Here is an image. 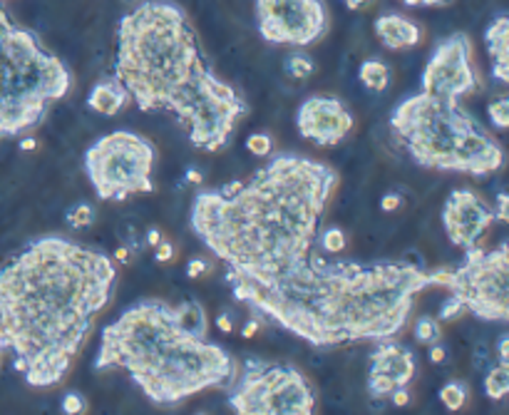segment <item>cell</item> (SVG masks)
<instances>
[{"mask_svg": "<svg viewBox=\"0 0 509 415\" xmlns=\"http://www.w3.org/2000/svg\"><path fill=\"white\" fill-rule=\"evenodd\" d=\"M335 187L331 165L281 152L246 180L197 191L189 226L226 267V284L246 303L309 261Z\"/></svg>", "mask_w": 509, "mask_h": 415, "instance_id": "1", "label": "cell"}, {"mask_svg": "<svg viewBox=\"0 0 509 415\" xmlns=\"http://www.w3.org/2000/svg\"><path fill=\"white\" fill-rule=\"evenodd\" d=\"M117 258L40 236L0 269V346L30 388H55L112 301Z\"/></svg>", "mask_w": 509, "mask_h": 415, "instance_id": "2", "label": "cell"}, {"mask_svg": "<svg viewBox=\"0 0 509 415\" xmlns=\"http://www.w3.org/2000/svg\"><path fill=\"white\" fill-rule=\"evenodd\" d=\"M115 80L142 113L172 114L199 152H219L249 114L242 92L201 53L187 11L172 0H142L117 28Z\"/></svg>", "mask_w": 509, "mask_h": 415, "instance_id": "3", "label": "cell"}, {"mask_svg": "<svg viewBox=\"0 0 509 415\" xmlns=\"http://www.w3.org/2000/svg\"><path fill=\"white\" fill-rule=\"evenodd\" d=\"M430 286V271L408 261L355 264L310 254L281 286L246 306L310 346H341L398 336L415 296Z\"/></svg>", "mask_w": 509, "mask_h": 415, "instance_id": "4", "label": "cell"}, {"mask_svg": "<svg viewBox=\"0 0 509 415\" xmlns=\"http://www.w3.org/2000/svg\"><path fill=\"white\" fill-rule=\"evenodd\" d=\"M207 314L197 301L172 306L140 301L102 331L92 368H123L155 405H179L209 388H229L233 356L207 338Z\"/></svg>", "mask_w": 509, "mask_h": 415, "instance_id": "5", "label": "cell"}, {"mask_svg": "<svg viewBox=\"0 0 509 415\" xmlns=\"http://www.w3.org/2000/svg\"><path fill=\"white\" fill-rule=\"evenodd\" d=\"M390 130L420 167L488 177L505 165V149L460 100L418 92L395 105Z\"/></svg>", "mask_w": 509, "mask_h": 415, "instance_id": "6", "label": "cell"}, {"mask_svg": "<svg viewBox=\"0 0 509 415\" xmlns=\"http://www.w3.org/2000/svg\"><path fill=\"white\" fill-rule=\"evenodd\" d=\"M70 88L65 63L47 53L33 30L13 23L0 3V140L35 130Z\"/></svg>", "mask_w": 509, "mask_h": 415, "instance_id": "7", "label": "cell"}, {"mask_svg": "<svg viewBox=\"0 0 509 415\" xmlns=\"http://www.w3.org/2000/svg\"><path fill=\"white\" fill-rule=\"evenodd\" d=\"M157 149L147 137L117 130L100 137L85 152V172L95 194L105 202H124L132 194L155 191Z\"/></svg>", "mask_w": 509, "mask_h": 415, "instance_id": "8", "label": "cell"}, {"mask_svg": "<svg viewBox=\"0 0 509 415\" xmlns=\"http://www.w3.org/2000/svg\"><path fill=\"white\" fill-rule=\"evenodd\" d=\"M507 269L509 247L497 249H467L465 258L457 269L432 271V286H445L453 296L465 303V309L482 321L509 318L507 299Z\"/></svg>", "mask_w": 509, "mask_h": 415, "instance_id": "9", "label": "cell"}, {"mask_svg": "<svg viewBox=\"0 0 509 415\" xmlns=\"http://www.w3.org/2000/svg\"><path fill=\"white\" fill-rule=\"evenodd\" d=\"M229 393V408L239 415H310L316 413V393L309 378L293 366L246 360Z\"/></svg>", "mask_w": 509, "mask_h": 415, "instance_id": "10", "label": "cell"}, {"mask_svg": "<svg viewBox=\"0 0 509 415\" xmlns=\"http://www.w3.org/2000/svg\"><path fill=\"white\" fill-rule=\"evenodd\" d=\"M256 25L271 46H310L328 33L323 0H254Z\"/></svg>", "mask_w": 509, "mask_h": 415, "instance_id": "11", "label": "cell"}, {"mask_svg": "<svg viewBox=\"0 0 509 415\" xmlns=\"http://www.w3.org/2000/svg\"><path fill=\"white\" fill-rule=\"evenodd\" d=\"M422 92H430L445 100H462L479 88V78L472 65V43L470 35L453 33L440 40L432 50L420 78Z\"/></svg>", "mask_w": 509, "mask_h": 415, "instance_id": "12", "label": "cell"}, {"mask_svg": "<svg viewBox=\"0 0 509 415\" xmlns=\"http://www.w3.org/2000/svg\"><path fill=\"white\" fill-rule=\"evenodd\" d=\"M353 114L338 97L313 95L301 102L296 113V127L303 140L318 147H338L353 130Z\"/></svg>", "mask_w": 509, "mask_h": 415, "instance_id": "13", "label": "cell"}, {"mask_svg": "<svg viewBox=\"0 0 509 415\" xmlns=\"http://www.w3.org/2000/svg\"><path fill=\"white\" fill-rule=\"evenodd\" d=\"M495 224V212L472 190H454L443 209V226L450 244L457 249H472L489 226Z\"/></svg>", "mask_w": 509, "mask_h": 415, "instance_id": "14", "label": "cell"}, {"mask_svg": "<svg viewBox=\"0 0 509 415\" xmlns=\"http://www.w3.org/2000/svg\"><path fill=\"white\" fill-rule=\"evenodd\" d=\"M415 353L403 343L390 338H380L370 353V370H368V393L373 401L387 398L390 393L408 385L415 378Z\"/></svg>", "mask_w": 509, "mask_h": 415, "instance_id": "15", "label": "cell"}, {"mask_svg": "<svg viewBox=\"0 0 509 415\" xmlns=\"http://www.w3.org/2000/svg\"><path fill=\"white\" fill-rule=\"evenodd\" d=\"M378 40L387 47V50H408L415 47L422 40V30L412 23L410 18L400 15V13H383L378 15L376 23Z\"/></svg>", "mask_w": 509, "mask_h": 415, "instance_id": "16", "label": "cell"}, {"mask_svg": "<svg viewBox=\"0 0 509 415\" xmlns=\"http://www.w3.org/2000/svg\"><path fill=\"white\" fill-rule=\"evenodd\" d=\"M485 46L492 57V78L507 85L509 82V18L499 13L485 30Z\"/></svg>", "mask_w": 509, "mask_h": 415, "instance_id": "17", "label": "cell"}, {"mask_svg": "<svg viewBox=\"0 0 509 415\" xmlns=\"http://www.w3.org/2000/svg\"><path fill=\"white\" fill-rule=\"evenodd\" d=\"M130 100L132 97L120 80H102L98 85H92L88 95V107L102 117H112V114L123 113Z\"/></svg>", "mask_w": 509, "mask_h": 415, "instance_id": "18", "label": "cell"}, {"mask_svg": "<svg viewBox=\"0 0 509 415\" xmlns=\"http://www.w3.org/2000/svg\"><path fill=\"white\" fill-rule=\"evenodd\" d=\"M358 80L370 92H383L390 85V70L383 60H366L358 70Z\"/></svg>", "mask_w": 509, "mask_h": 415, "instance_id": "19", "label": "cell"}, {"mask_svg": "<svg viewBox=\"0 0 509 415\" xmlns=\"http://www.w3.org/2000/svg\"><path fill=\"white\" fill-rule=\"evenodd\" d=\"M509 393V366L489 368L485 376V395L489 401H505Z\"/></svg>", "mask_w": 509, "mask_h": 415, "instance_id": "20", "label": "cell"}, {"mask_svg": "<svg viewBox=\"0 0 509 415\" xmlns=\"http://www.w3.org/2000/svg\"><path fill=\"white\" fill-rule=\"evenodd\" d=\"M412 336L418 343L422 346H432V343H437L440 338H443V326H440V318H435V316H422L418 318V324L412 328Z\"/></svg>", "mask_w": 509, "mask_h": 415, "instance_id": "21", "label": "cell"}, {"mask_svg": "<svg viewBox=\"0 0 509 415\" xmlns=\"http://www.w3.org/2000/svg\"><path fill=\"white\" fill-rule=\"evenodd\" d=\"M284 70H286L288 78L309 80L316 72V63L306 53H291L284 63Z\"/></svg>", "mask_w": 509, "mask_h": 415, "instance_id": "22", "label": "cell"}, {"mask_svg": "<svg viewBox=\"0 0 509 415\" xmlns=\"http://www.w3.org/2000/svg\"><path fill=\"white\" fill-rule=\"evenodd\" d=\"M440 403L447 408V411H460L462 405L467 403V385L460 381H450L445 383L440 388Z\"/></svg>", "mask_w": 509, "mask_h": 415, "instance_id": "23", "label": "cell"}, {"mask_svg": "<svg viewBox=\"0 0 509 415\" xmlns=\"http://www.w3.org/2000/svg\"><path fill=\"white\" fill-rule=\"evenodd\" d=\"M95 222V209H92V204H78V207H72L70 212H67V224L72 226V229H85Z\"/></svg>", "mask_w": 509, "mask_h": 415, "instance_id": "24", "label": "cell"}, {"mask_svg": "<svg viewBox=\"0 0 509 415\" xmlns=\"http://www.w3.org/2000/svg\"><path fill=\"white\" fill-rule=\"evenodd\" d=\"M246 149L256 155V157H268L274 152V140L266 135V132H254L246 140Z\"/></svg>", "mask_w": 509, "mask_h": 415, "instance_id": "25", "label": "cell"}, {"mask_svg": "<svg viewBox=\"0 0 509 415\" xmlns=\"http://www.w3.org/2000/svg\"><path fill=\"white\" fill-rule=\"evenodd\" d=\"M488 114L497 130H505L509 124V97H497V100L488 107Z\"/></svg>", "mask_w": 509, "mask_h": 415, "instance_id": "26", "label": "cell"}, {"mask_svg": "<svg viewBox=\"0 0 509 415\" xmlns=\"http://www.w3.org/2000/svg\"><path fill=\"white\" fill-rule=\"evenodd\" d=\"M60 408H63V413L65 415H82L88 413V401H85V395L78 391H70L63 395V403H60Z\"/></svg>", "mask_w": 509, "mask_h": 415, "instance_id": "27", "label": "cell"}, {"mask_svg": "<svg viewBox=\"0 0 509 415\" xmlns=\"http://www.w3.org/2000/svg\"><path fill=\"white\" fill-rule=\"evenodd\" d=\"M321 244L326 251H331V254H338V251H344L345 249V234L344 229H338V226H331V229H326L321 234Z\"/></svg>", "mask_w": 509, "mask_h": 415, "instance_id": "28", "label": "cell"}, {"mask_svg": "<svg viewBox=\"0 0 509 415\" xmlns=\"http://www.w3.org/2000/svg\"><path fill=\"white\" fill-rule=\"evenodd\" d=\"M465 314H467L465 303L460 301L457 296H450V299L443 303V309H440L437 318H440V321H457V318H462Z\"/></svg>", "mask_w": 509, "mask_h": 415, "instance_id": "29", "label": "cell"}, {"mask_svg": "<svg viewBox=\"0 0 509 415\" xmlns=\"http://www.w3.org/2000/svg\"><path fill=\"white\" fill-rule=\"evenodd\" d=\"M209 271V261L207 258H191L187 264V276L189 279H199V276H204Z\"/></svg>", "mask_w": 509, "mask_h": 415, "instance_id": "30", "label": "cell"}, {"mask_svg": "<svg viewBox=\"0 0 509 415\" xmlns=\"http://www.w3.org/2000/svg\"><path fill=\"white\" fill-rule=\"evenodd\" d=\"M157 251H155V258L159 261V264H166V261H172L174 258V247H172V241H166V239H162L159 244H157Z\"/></svg>", "mask_w": 509, "mask_h": 415, "instance_id": "31", "label": "cell"}, {"mask_svg": "<svg viewBox=\"0 0 509 415\" xmlns=\"http://www.w3.org/2000/svg\"><path fill=\"white\" fill-rule=\"evenodd\" d=\"M400 204H403V197L398 191H387L386 197L380 199V209L383 212H395V209H400Z\"/></svg>", "mask_w": 509, "mask_h": 415, "instance_id": "32", "label": "cell"}, {"mask_svg": "<svg viewBox=\"0 0 509 415\" xmlns=\"http://www.w3.org/2000/svg\"><path fill=\"white\" fill-rule=\"evenodd\" d=\"M495 219L509 222V197L505 191H497V212H495Z\"/></svg>", "mask_w": 509, "mask_h": 415, "instance_id": "33", "label": "cell"}, {"mask_svg": "<svg viewBox=\"0 0 509 415\" xmlns=\"http://www.w3.org/2000/svg\"><path fill=\"white\" fill-rule=\"evenodd\" d=\"M216 328L222 331V334H233V314L232 311H222V314L216 316Z\"/></svg>", "mask_w": 509, "mask_h": 415, "instance_id": "34", "label": "cell"}, {"mask_svg": "<svg viewBox=\"0 0 509 415\" xmlns=\"http://www.w3.org/2000/svg\"><path fill=\"white\" fill-rule=\"evenodd\" d=\"M390 401H393V405H398V408H403V405H408L410 403L408 385H400V388H395V391L390 393Z\"/></svg>", "mask_w": 509, "mask_h": 415, "instance_id": "35", "label": "cell"}, {"mask_svg": "<svg viewBox=\"0 0 509 415\" xmlns=\"http://www.w3.org/2000/svg\"><path fill=\"white\" fill-rule=\"evenodd\" d=\"M499 366H509V336H499Z\"/></svg>", "mask_w": 509, "mask_h": 415, "instance_id": "36", "label": "cell"}, {"mask_svg": "<svg viewBox=\"0 0 509 415\" xmlns=\"http://www.w3.org/2000/svg\"><path fill=\"white\" fill-rule=\"evenodd\" d=\"M405 3L410 8H435V5H445L447 0H400Z\"/></svg>", "mask_w": 509, "mask_h": 415, "instance_id": "37", "label": "cell"}, {"mask_svg": "<svg viewBox=\"0 0 509 415\" xmlns=\"http://www.w3.org/2000/svg\"><path fill=\"white\" fill-rule=\"evenodd\" d=\"M445 359H447V351H445L440 343H432L430 346V360L432 363H443Z\"/></svg>", "mask_w": 509, "mask_h": 415, "instance_id": "38", "label": "cell"}, {"mask_svg": "<svg viewBox=\"0 0 509 415\" xmlns=\"http://www.w3.org/2000/svg\"><path fill=\"white\" fill-rule=\"evenodd\" d=\"M256 334H259V321H256V318H249L244 324V328H242V336L251 338L256 336Z\"/></svg>", "mask_w": 509, "mask_h": 415, "instance_id": "39", "label": "cell"}, {"mask_svg": "<svg viewBox=\"0 0 509 415\" xmlns=\"http://www.w3.org/2000/svg\"><path fill=\"white\" fill-rule=\"evenodd\" d=\"M344 3H345V8H348V11H363V8H366V5H370L373 0H344Z\"/></svg>", "mask_w": 509, "mask_h": 415, "instance_id": "40", "label": "cell"}, {"mask_svg": "<svg viewBox=\"0 0 509 415\" xmlns=\"http://www.w3.org/2000/svg\"><path fill=\"white\" fill-rule=\"evenodd\" d=\"M187 182H191V184H201L204 182V177H201V172H197V169H187Z\"/></svg>", "mask_w": 509, "mask_h": 415, "instance_id": "41", "label": "cell"}, {"mask_svg": "<svg viewBox=\"0 0 509 415\" xmlns=\"http://www.w3.org/2000/svg\"><path fill=\"white\" fill-rule=\"evenodd\" d=\"M159 241H162V234H159L157 229H149V232H147V244H152V247H157Z\"/></svg>", "mask_w": 509, "mask_h": 415, "instance_id": "42", "label": "cell"}, {"mask_svg": "<svg viewBox=\"0 0 509 415\" xmlns=\"http://www.w3.org/2000/svg\"><path fill=\"white\" fill-rule=\"evenodd\" d=\"M127 257H130V254H127V249H117V251H115V258H120V261H124Z\"/></svg>", "mask_w": 509, "mask_h": 415, "instance_id": "43", "label": "cell"}, {"mask_svg": "<svg viewBox=\"0 0 509 415\" xmlns=\"http://www.w3.org/2000/svg\"><path fill=\"white\" fill-rule=\"evenodd\" d=\"M22 149H35V140H25V142H22Z\"/></svg>", "mask_w": 509, "mask_h": 415, "instance_id": "44", "label": "cell"}, {"mask_svg": "<svg viewBox=\"0 0 509 415\" xmlns=\"http://www.w3.org/2000/svg\"><path fill=\"white\" fill-rule=\"evenodd\" d=\"M3 353H5V351H3V346H0V356H3Z\"/></svg>", "mask_w": 509, "mask_h": 415, "instance_id": "45", "label": "cell"}]
</instances>
